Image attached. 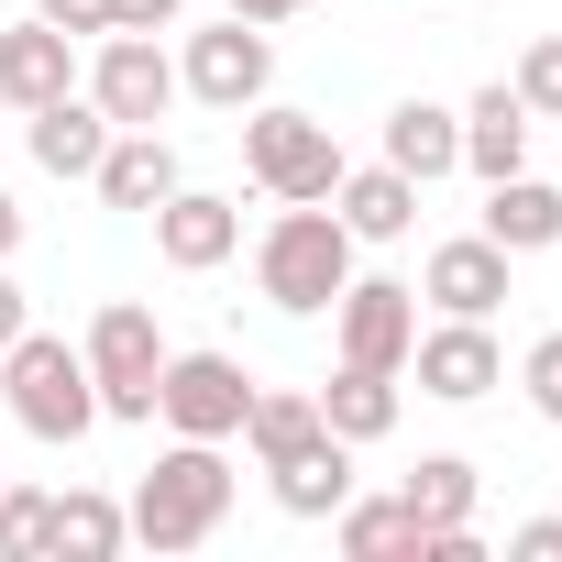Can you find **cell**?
<instances>
[{
  "label": "cell",
  "mask_w": 562,
  "mask_h": 562,
  "mask_svg": "<svg viewBox=\"0 0 562 562\" xmlns=\"http://www.w3.org/2000/svg\"><path fill=\"white\" fill-rule=\"evenodd\" d=\"M0 397H12V419L34 430V441H89L100 430V386H89V353L78 342H56V331H34L23 321V342L0 353Z\"/></svg>",
  "instance_id": "cell-3"
},
{
  "label": "cell",
  "mask_w": 562,
  "mask_h": 562,
  "mask_svg": "<svg viewBox=\"0 0 562 562\" xmlns=\"http://www.w3.org/2000/svg\"><path fill=\"white\" fill-rule=\"evenodd\" d=\"M408 375H419V397L474 408V397H496V386H507V342H496L485 321H430V331L408 342Z\"/></svg>",
  "instance_id": "cell-10"
},
{
  "label": "cell",
  "mask_w": 562,
  "mask_h": 562,
  "mask_svg": "<svg viewBox=\"0 0 562 562\" xmlns=\"http://www.w3.org/2000/svg\"><path fill=\"white\" fill-rule=\"evenodd\" d=\"M122 540H133L122 496H100V485H67V496H45V562H111Z\"/></svg>",
  "instance_id": "cell-19"
},
{
  "label": "cell",
  "mask_w": 562,
  "mask_h": 562,
  "mask_svg": "<svg viewBox=\"0 0 562 562\" xmlns=\"http://www.w3.org/2000/svg\"><path fill=\"white\" fill-rule=\"evenodd\" d=\"M23 144H34V166L45 177H100V155H111V111L89 100V89H67V100H45V111H23Z\"/></svg>",
  "instance_id": "cell-14"
},
{
  "label": "cell",
  "mask_w": 562,
  "mask_h": 562,
  "mask_svg": "<svg viewBox=\"0 0 562 562\" xmlns=\"http://www.w3.org/2000/svg\"><path fill=\"white\" fill-rule=\"evenodd\" d=\"M386 166L419 177V188L452 177V166H463V111H441V100H397V111H386Z\"/></svg>",
  "instance_id": "cell-21"
},
{
  "label": "cell",
  "mask_w": 562,
  "mask_h": 562,
  "mask_svg": "<svg viewBox=\"0 0 562 562\" xmlns=\"http://www.w3.org/2000/svg\"><path fill=\"white\" fill-rule=\"evenodd\" d=\"M331 342H342V364L408 375V342H419V288H397V276H353V288L331 299Z\"/></svg>",
  "instance_id": "cell-9"
},
{
  "label": "cell",
  "mask_w": 562,
  "mask_h": 562,
  "mask_svg": "<svg viewBox=\"0 0 562 562\" xmlns=\"http://www.w3.org/2000/svg\"><path fill=\"white\" fill-rule=\"evenodd\" d=\"M232 441L254 452V474L299 463V452L321 441V397H310V386H254V408H243V430H232Z\"/></svg>",
  "instance_id": "cell-20"
},
{
  "label": "cell",
  "mask_w": 562,
  "mask_h": 562,
  "mask_svg": "<svg viewBox=\"0 0 562 562\" xmlns=\"http://www.w3.org/2000/svg\"><path fill=\"white\" fill-rule=\"evenodd\" d=\"M23 321H34V310H23V288H12V265H0V353L23 342Z\"/></svg>",
  "instance_id": "cell-32"
},
{
  "label": "cell",
  "mask_w": 562,
  "mask_h": 562,
  "mask_svg": "<svg viewBox=\"0 0 562 562\" xmlns=\"http://www.w3.org/2000/svg\"><path fill=\"white\" fill-rule=\"evenodd\" d=\"M188 0H111V34H177Z\"/></svg>",
  "instance_id": "cell-30"
},
{
  "label": "cell",
  "mask_w": 562,
  "mask_h": 562,
  "mask_svg": "<svg viewBox=\"0 0 562 562\" xmlns=\"http://www.w3.org/2000/svg\"><path fill=\"white\" fill-rule=\"evenodd\" d=\"M518 397H529V419L562 430V331H540V342L518 353Z\"/></svg>",
  "instance_id": "cell-28"
},
{
  "label": "cell",
  "mask_w": 562,
  "mask_h": 562,
  "mask_svg": "<svg viewBox=\"0 0 562 562\" xmlns=\"http://www.w3.org/2000/svg\"><path fill=\"white\" fill-rule=\"evenodd\" d=\"M310 397H321V430H331V441H353V452L397 430V375H375V364H342V375H331V386H310Z\"/></svg>",
  "instance_id": "cell-23"
},
{
  "label": "cell",
  "mask_w": 562,
  "mask_h": 562,
  "mask_svg": "<svg viewBox=\"0 0 562 562\" xmlns=\"http://www.w3.org/2000/svg\"><path fill=\"white\" fill-rule=\"evenodd\" d=\"M507 265H518V254H496L485 232H452V243H430V265H419V299H430L441 321H496V310H507Z\"/></svg>",
  "instance_id": "cell-12"
},
{
  "label": "cell",
  "mask_w": 562,
  "mask_h": 562,
  "mask_svg": "<svg viewBox=\"0 0 562 562\" xmlns=\"http://www.w3.org/2000/svg\"><path fill=\"white\" fill-rule=\"evenodd\" d=\"M177 89H188V100H210V111H254V100L276 89V34H265V23H243V12H221L210 34H188Z\"/></svg>",
  "instance_id": "cell-7"
},
{
  "label": "cell",
  "mask_w": 562,
  "mask_h": 562,
  "mask_svg": "<svg viewBox=\"0 0 562 562\" xmlns=\"http://www.w3.org/2000/svg\"><path fill=\"white\" fill-rule=\"evenodd\" d=\"M397 496L419 507L430 540H441V529H474V463H463V452H419V474H408Z\"/></svg>",
  "instance_id": "cell-25"
},
{
  "label": "cell",
  "mask_w": 562,
  "mask_h": 562,
  "mask_svg": "<svg viewBox=\"0 0 562 562\" xmlns=\"http://www.w3.org/2000/svg\"><path fill=\"white\" fill-rule=\"evenodd\" d=\"M331 529H342V551H353V562H430V529H419V507H408V496H342V507H331Z\"/></svg>",
  "instance_id": "cell-22"
},
{
  "label": "cell",
  "mask_w": 562,
  "mask_h": 562,
  "mask_svg": "<svg viewBox=\"0 0 562 562\" xmlns=\"http://www.w3.org/2000/svg\"><path fill=\"white\" fill-rule=\"evenodd\" d=\"M0 562H45V485H0Z\"/></svg>",
  "instance_id": "cell-27"
},
{
  "label": "cell",
  "mask_w": 562,
  "mask_h": 562,
  "mask_svg": "<svg viewBox=\"0 0 562 562\" xmlns=\"http://www.w3.org/2000/svg\"><path fill=\"white\" fill-rule=\"evenodd\" d=\"M34 12H45L56 34H78V45H100V34H111V0H34Z\"/></svg>",
  "instance_id": "cell-29"
},
{
  "label": "cell",
  "mask_w": 562,
  "mask_h": 562,
  "mask_svg": "<svg viewBox=\"0 0 562 562\" xmlns=\"http://www.w3.org/2000/svg\"><path fill=\"white\" fill-rule=\"evenodd\" d=\"M254 288L265 310H288V321H321L342 288H353V232L331 199H276L265 243H254Z\"/></svg>",
  "instance_id": "cell-1"
},
{
  "label": "cell",
  "mask_w": 562,
  "mask_h": 562,
  "mask_svg": "<svg viewBox=\"0 0 562 562\" xmlns=\"http://www.w3.org/2000/svg\"><path fill=\"white\" fill-rule=\"evenodd\" d=\"M12 254H23V199L0 188V265H12Z\"/></svg>",
  "instance_id": "cell-34"
},
{
  "label": "cell",
  "mask_w": 562,
  "mask_h": 562,
  "mask_svg": "<svg viewBox=\"0 0 562 562\" xmlns=\"http://www.w3.org/2000/svg\"><path fill=\"white\" fill-rule=\"evenodd\" d=\"M243 177L265 199H331L342 188V144L321 111H288V100H254L243 111Z\"/></svg>",
  "instance_id": "cell-4"
},
{
  "label": "cell",
  "mask_w": 562,
  "mask_h": 562,
  "mask_svg": "<svg viewBox=\"0 0 562 562\" xmlns=\"http://www.w3.org/2000/svg\"><path fill=\"white\" fill-rule=\"evenodd\" d=\"M100 210H155V199H177L188 188V166H177V144L166 133H111V155H100Z\"/></svg>",
  "instance_id": "cell-16"
},
{
  "label": "cell",
  "mask_w": 562,
  "mask_h": 562,
  "mask_svg": "<svg viewBox=\"0 0 562 562\" xmlns=\"http://www.w3.org/2000/svg\"><path fill=\"white\" fill-rule=\"evenodd\" d=\"M144 221H155V254H166L177 276H210V265L243 254V199H221V188H177V199H155Z\"/></svg>",
  "instance_id": "cell-11"
},
{
  "label": "cell",
  "mask_w": 562,
  "mask_h": 562,
  "mask_svg": "<svg viewBox=\"0 0 562 562\" xmlns=\"http://www.w3.org/2000/svg\"><path fill=\"white\" fill-rule=\"evenodd\" d=\"M122 518H133L144 551H199V540L232 518V463H221V441H166Z\"/></svg>",
  "instance_id": "cell-2"
},
{
  "label": "cell",
  "mask_w": 562,
  "mask_h": 562,
  "mask_svg": "<svg viewBox=\"0 0 562 562\" xmlns=\"http://www.w3.org/2000/svg\"><path fill=\"white\" fill-rule=\"evenodd\" d=\"M507 562H562V518H518L507 529Z\"/></svg>",
  "instance_id": "cell-31"
},
{
  "label": "cell",
  "mask_w": 562,
  "mask_h": 562,
  "mask_svg": "<svg viewBox=\"0 0 562 562\" xmlns=\"http://www.w3.org/2000/svg\"><path fill=\"white\" fill-rule=\"evenodd\" d=\"M331 210H342L353 243H408V232H419V177H397V166H342Z\"/></svg>",
  "instance_id": "cell-17"
},
{
  "label": "cell",
  "mask_w": 562,
  "mask_h": 562,
  "mask_svg": "<svg viewBox=\"0 0 562 562\" xmlns=\"http://www.w3.org/2000/svg\"><path fill=\"white\" fill-rule=\"evenodd\" d=\"M89 386H100V419H155V375H166V331H155V310L144 299H111L100 321H89Z\"/></svg>",
  "instance_id": "cell-5"
},
{
  "label": "cell",
  "mask_w": 562,
  "mask_h": 562,
  "mask_svg": "<svg viewBox=\"0 0 562 562\" xmlns=\"http://www.w3.org/2000/svg\"><path fill=\"white\" fill-rule=\"evenodd\" d=\"M221 12H243V23H299L310 0H221Z\"/></svg>",
  "instance_id": "cell-33"
},
{
  "label": "cell",
  "mask_w": 562,
  "mask_h": 562,
  "mask_svg": "<svg viewBox=\"0 0 562 562\" xmlns=\"http://www.w3.org/2000/svg\"><path fill=\"white\" fill-rule=\"evenodd\" d=\"M529 133H540V122L518 111V89H507V78H496V89H474V100H463V177H485V188H496V177H518V166H529Z\"/></svg>",
  "instance_id": "cell-15"
},
{
  "label": "cell",
  "mask_w": 562,
  "mask_h": 562,
  "mask_svg": "<svg viewBox=\"0 0 562 562\" xmlns=\"http://www.w3.org/2000/svg\"><path fill=\"white\" fill-rule=\"evenodd\" d=\"M78 89V34H56L45 12H23L12 34H0V111H45Z\"/></svg>",
  "instance_id": "cell-13"
},
{
  "label": "cell",
  "mask_w": 562,
  "mask_h": 562,
  "mask_svg": "<svg viewBox=\"0 0 562 562\" xmlns=\"http://www.w3.org/2000/svg\"><path fill=\"white\" fill-rule=\"evenodd\" d=\"M474 232H485L496 254H551V243H562V188L518 166V177L485 188V221H474Z\"/></svg>",
  "instance_id": "cell-18"
},
{
  "label": "cell",
  "mask_w": 562,
  "mask_h": 562,
  "mask_svg": "<svg viewBox=\"0 0 562 562\" xmlns=\"http://www.w3.org/2000/svg\"><path fill=\"white\" fill-rule=\"evenodd\" d=\"M243 408H254L243 353H166V375H155V419H166L177 441H232Z\"/></svg>",
  "instance_id": "cell-8"
},
{
  "label": "cell",
  "mask_w": 562,
  "mask_h": 562,
  "mask_svg": "<svg viewBox=\"0 0 562 562\" xmlns=\"http://www.w3.org/2000/svg\"><path fill=\"white\" fill-rule=\"evenodd\" d=\"M507 89H518V111H529V122H562V34L518 45V78H507Z\"/></svg>",
  "instance_id": "cell-26"
},
{
  "label": "cell",
  "mask_w": 562,
  "mask_h": 562,
  "mask_svg": "<svg viewBox=\"0 0 562 562\" xmlns=\"http://www.w3.org/2000/svg\"><path fill=\"white\" fill-rule=\"evenodd\" d=\"M78 89L111 111V133H155L188 89H177V56L155 45V34H100V56L78 67Z\"/></svg>",
  "instance_id": "cell-6"
},
{
  "label": "cell",
  "mask_w": 562,
  "mask_h": 562,
  "mask_svg": "<svg viewBox=\"0 0 562 562\" xmlns=\"http://www.w3.org/2000/svg\"><path fill=\"white\" fill-rule=\"evenodd\" d=\"M265 485H276V507H288V518H331V507L353 496V441H331V430H321L299 463H276Z\"/></svg>",
  "instance_id": "cell-24"
}]
</instances>
